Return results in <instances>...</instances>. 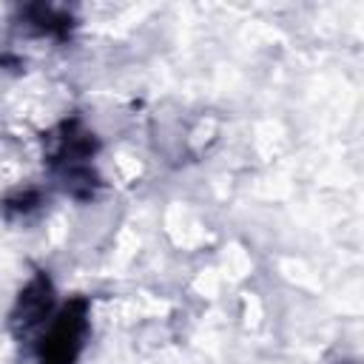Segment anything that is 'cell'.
<instances>
[{
  "label": "cell",
  "instance_id": "1",
  "mask_svg": "<svg viewBox=\"0 0 364 364\" xmlns=\"http://www.w3.org/2000/svg\"><path fill=\"white\" fill-rule=\"evenodd\" d=\"M97 151H100V142L80 117H68L57 122L43 136V156L51 176L60 182V188L68 196L80 202L91 199L100 188V176L94 168Z\"/></svg>",
  "mask_w": 364,
  "mask_h": 364
},
{
  "label": "cell",
  "instance_id": "5",
  "mask_svg": "<svg viewBox=\"0 0 364 364\" xmlns=\"http://www.w3.org/2000/svg\"><path fill=\"white\" fill-rule=\"evenodd\" d=\"M43 205V196L37 188H17L11 191L6 199H3V213L9 219H17V216H28L31 210H37Z\"/></svg>",
  "mask_w": 364,
  "mask_h": 364
},
{
  "label": "cell",
  "instance_id": "2",
  "mask_svg": "<svg viewBox=\"0 0 364 364\" xmlns=\"http://www.w3.org/2000/svg\"><path fill=\"white\" fill-rule=\"evenodd\" d=\"M88 330H91L88 299L85 296L68 299L63 307L54 310V316L37 333V341H34L37 364H77L85 350Z\"/></svg>",
  "mask_w": 364,
  "mask_h": 364
},
{
  "label": "cell",
  "instance_id": "3",
  "mask_svg": "<svg viewBox=\"0 0 364 364\" xmlns=\"http://www.w3.org/2000/svg\"><path fill=\"white\" fill-rule=\"evenodd\" d=\"M57 310V296H54V284L48 279V273L37 270L28 284L20 290L14 307H11V333L17 338H28L34 333H40L46 327V321L54 316Z\"/></svg>",
  "mask_w": 364,
  "mask_h": 364
},
{
  "label": "cell",
  "instance_id": "4",
  "mask_svg": "<svg viewBox=\"0 0 364 364\" xmlns=\"http://www.w3.org/2000/svg\"><path fill=\"white\" fill-rule=\"evenodd\" d=\"M23 23L28 31H34L37 37H51V40H63L68 37L74 20L63 6H48V3H34L23 9Z\"/></svg>",
  "mask_w": 364,
  "mask_h": 364
}]
</instances>
